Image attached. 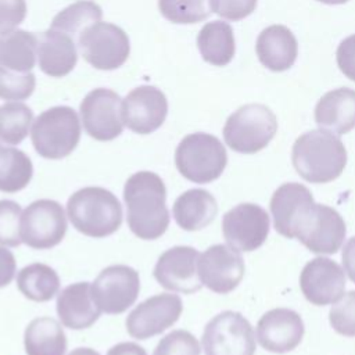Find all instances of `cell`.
<instances>
[{
	"label": "cell",
	"mask_w": 355,
	"mask_h": 355,
	"mask_svg": "<svg viewBox=\"0 0 355 355\" xmlns=\"http://www.w3.org/2000/svg\"><path fill=\"white\" fill-rule=\"evenodd\" d=\"M123 201L130 232L141 240L161 237L169 226L166 189L154 172L140 171L128 178L123 186Z\"/></svg>",
	"instance_id": "1"
},
{
	"label": "cell",
	"mask_w": 355,
	"mask_h": 355,
	"mask_svg": "<svg viewBox=\"0 0 355 355\" xmlns=\"http://www.w3.org/2000/svg\"><path fill=\"white\" fill-rule=\"evenodd\" d=\"M291 161L297 173L309 183H329L347 165V150L331 132L313 129L302 133L293 144Z\"/></svg>",
	"instance_id": "2"
},
{
	"label": "cell",
	"mask_w": 355,
	"mask_h": 355,
	"mask_svg": "<svg viewBox=\"0 0 355 355\" xmlns=\"http://www.w3.org/2000/svg\"><path fill=\"white\" fill-rule=\"evenodd\" d=\"M67 216L82 234L103 239L114 234L122 223V207L114 193L89 186L75 191L67 201Z\"/></svg>",
	"instance_id": "3"
},
{
	"label": "cell",
	"mask_w": 355,
	"mask_h": 355,
	"mask_svg": "<svg viewBox=\"0 0 355 355\" xmlns=\"http://www.w3.org/2000/svg\"><path fill=\"white\" fill-rule=\"evenodd\" d=\"M175 165L184 179L205 184L223 173L227 165V153L214 135L196 132L184 136L178 144Z\"/></svg>",
	"instance_id": "4"
},
{
	"label": "cell",
	"mask_w": 355,
	"mask_h": 355,
	"mask_svg": "<svg viewBox=\"0 0 355 355\" xmlns=\"http://www.w3.org/2000/svg\"><path fill=\"white\" fill-rule=\"evenodd\" d=\"M31 137L40 157L46 159L65 158L79 144V116L76 111L68 105L51 107L35 119Z\"/></svg>",
	"instance_id": "5"
},
{
	"label": "cell",
	"mask_w": 355,
	"mask_h": 355,
	"mask_svg": "<svg viewBox=\"0 0 355 355\" xmlns=\"http://www.w3.org/2000/svg\"><path fill=\"white\" fill-rule=\"evenodd\" d=\"M277 132L273 111L263 104H245L225 122V143L236 153L254 154L263 150Z\"/></svg>",
	"instance_id": "6"
},
{
	"label": "cell",
	"mask_w": 355,
	"mask_h": 355,
	"mask_svg": "<svg viewBox=\"0 0 355 355\" xmlns=\"http://www.w3.org/2000/svg\"><path fill=\"white\" fill-rule=\"evenodd\" d=\"M316 202L309 189L290 182L277 187L270 198V214L277 233L287 239H300L313 220Z\"/></svg>",
	"instance_id": "7"
},
{
	"label": "cell",
	"mask_w": 355,
	"mask_h": 355,
	"mask_svg": "<svg viewBox=\"0 0 355 355\" xmlns=\"http://www.w3.org/2000/svg\"><path fill=\"white\" fill-rule=\"evenodd\" d=\"M202 349L205 355H254L255 333L251 323L234 311H223L204 327Z\"/></svg>",
	"instance_id": "8"
},
{
	"label": "cell",
	"mask_w": 355,
	"mask_h": 355,
	"mask_svg": "<svg viewBox=\"0 0 355 355\" xmlns=\"http://www.w3.org/2000/svg\"><path fill=\"white\" fill-rule=\"evenodd\" d=\"M78 47L86 62L103 71L122 67L130 53L125 31L110 22H97L85 29L78 39Z\"/></svg>",
	"instance_id": "9"
},
{
	"label": "cell",
	"mask_w": 355,
	"mask_h": 355,
	"mask_svg": "<svg viewBox=\"0 0 355 355\" xmlns=\"http://www.w3.org/2000/svg\"><path fill=\"white\" fill-rule=\"evenodd\" d=\"M67 233V215L54 200L42 198L31 202L21 216V239L33 250L58 245Z\"/></svg>",
	"instance_id": "10"
},
{
	"label": "cell",
	"mask_w": 355,
	"mask_h": 355,
	"mask_svg": "<svg viewBox=\"0 0 355 355\" xmlns=\"http://www.w3.org/2000/svg\"><path fill=\"white\" fill-rule=\"evenodd\" d=\"M140 291L139 272L128 265L104 268L92 284V295L101 312L119 315L135 304Z\"/></svg>",
	"instance_id": "11"
},
{
	"label": "cell",
	"mask_w": 355,
	"mask_h": 355,
	"mask_svg": "<svg viewBox=\"0 0 355 355\" xmlns=\"http://www.w3.org/2000/svg\"><path fill=\"white\" fill-rule=\"evenodd\" d=\"M79 111L83 129L94 140L110 141L123 130L122 100L114 90L93 89L82 100Z\"/></svg>",
	"instance_id": "12"
},
{
	"label": "cell",
	"mask_w": 355,
	"mask_h": 355,
	"mask_svg": "<svg viewBox=\"0 0 355 355\" xmlns=\"http://www.w3.org/2000/svg\"><path fill=\"white\" fill-rule=\"evenodd\" d=\"M269 215L258 204L241 202L222 218V233L226 243L244 252L259 248L269 234Z\"/></svg>",
	"instance_id": "13"
},
{
	"label": "cell",
	"mask_w": 355,
	"mask_h": 355,
	"mask_svg": "<svg viewBox=\"0 0 355 355\" xmlns=\"http://www.w3.org/2000/svg\"><path fill=\"white\" fill-rule=\"evenodd\" d=\"M183 311L178 294H155L140 302L126 318V331L136 340H147L173 326Z\"/></svg>",
	"instance_id": "14"
},
{
	"label": "cell",
	"mask_w": 355,
	"mask_h": 355,
	"mask_svg": "<svg viewBox=\"0 0 355 355\" xmlns=\"http://www.w3.org/2000/svg\"><path fill=\"white\" fill-rule=\"evenodd\" d=\"M244 261L239 250L229 244H214L198 258V276L207 288L216 294L233 291L244 276Z\"/></svg>",
	"instance_id": "15"
},
{
	"label": "cell",
	"mask_w": 355,
	"mask_h": 355,
	"mask_svg": "<svg viewBox=\"0 0 355 355\" xmlns=\"http://www.w3.org/2000/svg\"><path fill=\"white\" fill-rule=\"evenodd\" d=\"M200 252L189 245H176L162 252L154 266V279L173 293L193 294L202 287L198 276Z\"/></svg>",
	"instance_id": "16"
},
{
	"label": "cell",
	"mask_w": 355,
	"mask_h": 355,
	"mask_svg": "<svg viewBox=\"0 0 355 355\" xmlns=\"http://www.w3.org/2000/svg\"><path fill=\"white\" fill-rule=\"evenodd\" d=\"M166 114L168 100L155 86H139L122 100L123 125L139 135L155 132L165 122Z\"/></svg>",
	"instance_id": "17"
},
{
	"label": "cell",
	"mask_w": 355,
	"mask_h": 355,
	"mask_svg": "<svg viewBox=\"0 0 355 355\" xmlns=\"http://www.w3.org/2000/svg\"><path fill=\"white\" fill-rule=\"evenodd\" d=\"M300 288L304 297L313 305L336 304L344 295V270L336 261L316 257L302 268Z\"/></svg>",
	"instance_id": "18"
},
{
	"label": "cell",
	"mask_w": 355,
	"mask_h": 355,
	"mask_svg": "<svg viewBox=\"0 0 355 355\" xmlns=\"http://www.w3.org/2000/svg\"><path fill=\"white\" fill-rule=\"evenodd\" d=\"M301 316L288 308H275L265 312L257 323V340L262 348L275 354L295 349L304 337Z\"/></svg>",
	"instance_id": "19"
},
{
	"label": "cell",
	"mask_w": 355,
	"mask_h": 355,
	"mask_svg": "<svg viewBox=\"0 0 355 355\" xmlns=\"http://www.w3.org/2000/svg\"><path fill=\"white\" fill-rule=\"evenodd\" d=\"M347 227L343 216L331 207L316 204L312 223L298 239L311 252L336 254L345 239Z\"/></svg>",
	"instance_id": "20"
},
{
	"label": "cell",
	"mask_w": 355,
	"mask_h": 355,
	"mask_svg": "<svg viewBox=\"0 0 355 355\" xmlns=\"http://www.w3.org/2000/svg\"><path fill=\"white\" fill-rule=\"evenodd\" d=\"M100 308L93 300L92 284L79 282L67 286L57 297V315L71 330L90 327L100 318Z\"/></svg>",
	"instance_id": "21"
},
{
	"label": "cell",
	"mask_w": 355,
	"mask_h": 355,
	"mask_svg": "<svg viewBox=\"0 0 355 355\" xmlns=\"http://www.w3.org/2000/svg\"><path fill=\"white\" fill-rule=\"evenodd\" d=\"M37 37V62L42 72L51 78L68 75L78 61L76 42L69 35L53 28Z\"/></svg>",
	"instance_id": "22"
},
{
	"label": "cell",
	"mask_w": 355,
	"mask_h": 355,
	"mask_svg": "<svg viewBox=\"0 0 355 355\" xmlns=\"http://www.w3.org/2000/svg\"><path fill=\"white\" fill-rule=\"evenodd\" d=\"M255 51L263 67L273 72H282L294 65L298 43L287 26L270 25L258 35Z\"/></svg>",
	"instance_id": "23"
},
{
	"label": "cell",
	"mask_w": 355,
	"mask_h": 355,
	"mask_svg": "<svg viewBox=\"0 0 355 355\" xmlns=\"http://www.w3.org/2000/svg\"><path fill=\"white\" fill-rule=\"evenodd\" d=\"M315 122L320 129L345 135L355 128V90L338 87L320 97L315 107Z\"/></svg>",
	"instance_id": "24"
},
{
	"label": "cell",
	"mask_w": 355,
	"mask_h": 355,
	"mask_svg": "<svg viewBox=\"0 0 355 355\" xmlns=\"http://www.w3.org/2000/svg\"><path fill=\"white\" fill-rule=\"evenodd\" d=\"M218 214L215 197L204 189H190L180 194L172 208V215L179 227L197 232L212 223Z\"/></svg>",
	"instance_id": "25"
},
{
	"label": "cell",
	"mask_w": 355,
	"mask_h": 355,
	"mask_svg": "<svg viewBox=\"0 0 355 355\" xmlns=\"http://www.w3.org/2000/svg\"><path fill=\"white\" fill-rule=\"evenodd\" d=\"M197 47L202 60L208 64L215 67L227 65L236 51L232 26L225 21L205 24L198 32Z\"/></svg>",
	"instance_id": "26"
},
{
	"label": "cell",
	"mask_w": 355,
	"mask_h": 355,
	"mask_svg": "<svg viewBox=\"0 0 355 355\" xmlns=\"http://www.w3.org/2000/svg\"><path fill=\"white\" fill-rule=\"evenodd\" d=\"M24 345L26 355H65L67 336L55 319L40 316L26 326Z\"/></svg>",
	"instance_id": "27"
},
{
	"label": "cell",
	"mask_w": 355,
	"mask_h": 355,
	"mask_svg": "<svg viewBox=\"0 0 355 355\" xmlns=\"http://www.w3.org/2000/svg\"><path fill=\"white\" fill-rule=\"evenodd\" d=\"M39 37L22 29L0 35V64L17 72H29L36 64Z\"/></svg>",
	"instance_id": "28"
},
{
	"label": "cell",
	"mask_w": 355,
	"mask_h": 355,
	"mask_svg": "<svg viewBox=\"0 0 355 355\" xmlns=\"http://www.w3.org/2000/svg\"><path fill=\"white\" fill-rule=\"evenodd\" d=\"M17 287L21 294L35 302L50 301L60 290L57 272L46 263H31L17 275Z\"/></svg>",
	"instance_id": "29"
},
{
	"label": "cell",
	"mask_w": 355,
	"mask_h": 355,
	"mask_svg": "<svg viewBox=\"0 0 355 355\" xmlns=\"http://www.w3.org/2000/svg\"><path fill=\"white\" fill-rule=\"evenodd\" d=\"M32 176L33 165L24 151L0 146V191H21L29 184Z\"/></svg>",
	"instance_id": "30"
},
{
	"label": "cell",
	"mask_w": 355,
	"mask_h": 355,
	"mask_svg": "<svg viewBox=\"0 0 355 355\" xmlns=\"http://www.w3.org/2000/svg\"><path fill=\"white\" fill-rule=\"evenodd\" d=\"M101 17L103 11L97 3L92 0H79L60 11L53 18L50 28L69 35L78 44V39L83 31L100 22Z\"/></svg>",
	"instance_id": "31"
},
{
	"label": "cell",
	"mask_w": 355,
	"mask_h": 355,
	"mask_svg": "<svg viewBox=\"0 0 355 355\" xmlns=\"http://www.w3.org/2000/svg\"><path fill=\"white\" fill-rule=\"evenodd\" d=\"M33 111L24 103H6L0 107V140L19 144L29 133Z\"/></svg>",
	"instance_id": "32"
},
{
	"label": "cell",
	"mask_w": 355,
	"mask_h": 355,
	"mask_svg": "<svg viewBox=\"0 0 355 355\" xmlns=\"http://www.w3.org/2000/svg\"><path fill=\"white\" fill-rule=\"evenodd\" d=\"M164 18L173 24H197L207 19L211 12V0H158Z\"/></svg>",
	"instance_id": "33"
},
{
	"label": "cell",
	"mask_w": 355,
	"mask_h": 355,
	"mask_svg": "<svg viewBox=\"0 0 355 355\" xmlns=\"http://www.w3.org/2000/svg\"><path fill=\"white\" fill-rule=\"evenodd\" d=\"M36 86L35 75L29 72H17L0 64V98L25 100Z\"/></svg>",
	"instance_id": "34"
},
{
	"label": "cell",
	"mask_w": 355,
	"mask_h": 355,
	"mask_svg": "<svg viewBox=\"0 0 355 355\" xmlns=\"http://www.w3.org/2000/svg\"><path fill=\"white\" fill-rule=\"evenodd\" d=\"M22 209L18 202L0 200V245L18 247L21 239Z\"/></svg>",
	"instance_id": "35"
},
{
	"label": "cell",
	"mask_w": 355,
	"mask_h": 355,
	"mask_svg": "<svg viewBox=\"0 0 355 355\" xmlns=\"http://www.w3.org/2000/svg\"><path fill=\"white\" fill-rule=\"evenodd\" d=\"M198 340L186 330H173L162 337L153 355H200Z\"/></svg>",
	"instance_id": "36"
},
{
	"label": "cell",
	"mask_w": 355,
	"mask_h": 355,
	"mask_svg": "<svg viewBox=\"0 0 355 355\" xmlns=\"http://www.w3.org/2000/svg\"><path fill=\"white\" fill-rule=\"evenodd\" d=\"M329 322L338 334L355 337V290L348 291L331 306Z\"/></svg>",
	"instance_id": "37"
},
{
	"label": "cell",
	"mask_w": 355,
	"mask_h": 355,
	"mask_svg": "<svg viewBox=\"0 0 355 355\" xmlns=\"http://www.w3.org/2000/svg\"><path fill=\"white\" fill-rule=\"evenodd\" d=\"M257 3L258 0H211V8L225 19L240 21L255 10Z\"/></svg>",
	"instance_id": "38"
},
{
	"label": "cell",
	"mask_w": 355,
	"mask_h": 355,
	"mask_svg": "<svg viewBox=\"0 0 355 355\" xmlns=\"http://www.w3.org/2000/svg\"><path fill=\"white\" fill-rule=\"evenodd\" d=\"M25 17V0H0V35L14 31Z\"/></svg>",
	"instance_id": "39"
},
{
	"label": "cell",
	"mask_w": 355,
	"mask_h": 355,
	"mask_svg": "<svg viewBox=\"0 0 355 355\" xmlns=\"http://www.w3.org/2000/svg\"><path fill=\"white\" fill-rule=\"evenodd\" d=\"M336 58L340 71L355 82V33L345 37L338 44Z\"/></svg>",
	"instance_id": "40"
},
{
	"label": "cell",
	"mask_w": 355,
	"mask_h": 355,
	"mask_svg": "<svg viewBox=\"0 0 355 355\" xmlns=\"http://www.w3.org/2000/svg\"><path fill=\"white\" fill-rule=\"evenodd\" d=\"M17 262L14 254L6 247H0V288L11 283L15 276Z\"/></svg>",
	"instance_id": "41"
},
{
	"label": "cell",
	"mask_w": 355,
	"mask_h": 355,
	"mask_svg": "<svg viewBox=\"0 0 355 355\" xmlns=\"http://www.w3.org/2000/svg\"><path fill=\"white\" fill-rule=\"evenodd\" d=\"M343 265L348 277L355 283V236L348 239L343 248Z\"/></svg>",
	"instance_id": "42"
},
{
	"label": "cell",
	"mask_w": 355,
	"mask_h": 355,
	"mask_svg": "<svg viewBox=\"0 0 355 355\" xmlns=\"http://www.w3.org/2000/svg\"><path fill=\"white\" fill-rule=\"evenodd\" d=\"M107 355H147V352L139 344L125 341V343H118V344L112 345L108 349Z\"/></svg>",
	"instance_id": "43"
},
{
	"label": "cell",
	"mask_w": 355,
	"mask_h": 355,
	"mask_svg": "<svg viewBox=\"0 0 355 355\" xmlns=\"http://www.w3.org/2000/svg\"><path fill=\"white\" fill-rule=\"evenodd\" d=\"M69 355H100V354L87 347H79V348H75L72 352H69Z\"/></svg>",
	"instance_id": "44"
},
{
	"label": "cell",
	"mask_w": 355,
	"mask_h": 355,
	"mask_svg": "<svg viewBox=\"0 0 355 355\" xmlns=\"http://www.w3.org/2000/svg\"><path fill=\"white\" fill-rule=\"evenodd\" d=\"M320 3H324V4H330V6H334V4H344L347 3L348 0H318Z\"/></svg>",
	"instance_id": "45"
}]
</instances>
